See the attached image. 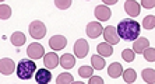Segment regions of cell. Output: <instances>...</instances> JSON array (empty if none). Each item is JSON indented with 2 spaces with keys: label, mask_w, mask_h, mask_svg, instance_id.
I'll return each instance as SVG.
<instances>
[{
  "label": "cell",
  "mask_w": 155,
  "mask_h": 84,
  "mask_svg": "<svg viewBox=\"0 0 155 84\" xmlns=\"http://www.w3.org/2000/svg\"><path fill=\"white\" fill-rule=\"evenodd\" d=\"M123 79L126 83H134L136 79H137V73H136V70L134 69H126L123 72Z\"/></svg>",
  "instance_id": "cell-21"
},
{
  "label": "cell",
  "mask_w": 155,
  "mask_h": 84,
  "mask_svg": "<svg viewBox=\"0 0 155 84\" xmlns=\"http://www.w3.org/2000/svg\"><path fill=\"white\" fill-rule=\"evenodd\" d=\"M108 74L112 79H117L123 74V67L120 63H112V65L108 67Z\"/></svg>",
  "instance_id": "cell-17"
},
{
  "label": "cell",
  "mask_w": 155,
  "mask_h": 84,
  "mask_svg": "<svg viewBox=\"0 0 155 84\" xmlns=\"http://www.w3.org/2000/svg\"><path fill=\"white\" fill-rule=\"evenodd\" d=\"M71 83H73V76L70 73H61L56 79V84H71Z\"/></svg>",
  "instance_id": "cell-22"
},
{
  "label": "cell",
  "mask_w": 155,
  "mask_h": 84,
  "mask_svg": "<svg viewBox=\"0 0 155 84\" xmlns=\"http://www.w3.org/2000/svg\"><path fill=\"white\" fill-rule=\"evenodd\" d=\"M54 6L60 10H66L71 6V2L70 0H54Z\"/></svg>",
  "instance_id": "cell-28"
},
{
  "label": "cell",
  "mask_w": 155,
  "mask_h": 84,
  "mask_svg": "<svg viewBox=\"0 0 155 84\" xmlns=\"http://www.w3.org/2000/svg\"><path fill=\"white\" fill-rule=\"evenodd\" d=\"M66 45H67V39H66L63 35H53V37L49 39V46L53 49V51H61L64 49Z\"/></svg>",
  "instance_id": "cell-9"
},
{
  "label": "cell",
  "mask_w": 155,
  "mask_h": 84,
  "mask_svg": "<svg viewBox=\"0 0 155 84\" xmlns=\"http://www.w3.org/2000/svg\"><path fill=\"white\" fill-rule=\"evenodd\" d=\"M27 53H28L29 59H32V60H36V59H41L45 56V49H43V46L41 44H38V42H34V44H31L28 46V49H27Z\"/></svg>",
  "instance_id": "cell-5"
},
{
  "label": "cell",
  "mask_w": 155,
  "mask_h": 84,
  "mask_svg": "<svg viewBox=\"0 0 155 84\" xmlns=\"http://www.w3.org/2000/svg\"><path fill=\"white\" fill-rule=\"evenodd\" d=\"M104 38L105 41H106V44L109 45H116V44H119V35H117V31H116V27H112V25H109V27H105L104 28Z\"/></svg>",
  "instance_id": "cell-4"
},
{
  "label": "cell",
  "mask_w": 155,
  "mask_h": 84,
  "mask_svg": "<svg viewBox=\"0 0 155 84\" xmlns=\"http://www.w3.org/2000/svg\"><path fill=\"white\" fill-rule=\"evenodd\" d=\"M105 4H116V0H105Z\"/></svg>",
  "instance_id": "cell-31"
},
{
  "label": "cell",
  "mask_w": 155,
  "mask_h": 84,
  "mask_svg": "<svg viewBox=\"0 0 155 84\" xmlns=\"http://www.w3.org/2000/svg\"><path fill=\"white\" fill-rule=\"evenodd\" d=\"M97 52L98 55L102 56V58H108V56H112L113 53V49H112V45L106 44V42H102L97 46Z\"/></svg>",
  "instance_id": "cell-15"
},
{
  "label": "cell",
  "mask_w": 155,
  "mask_h": 84,
  "mask_svg": "<svg viewBox=\"0 0 155 84\" xmlns=\"http://www.w3.org/2000/svg\"><path fill=\"white\" fill-rule=\"evenodd\" d=\"M85 31H87V35H88L90 38H98L102 32H104V27L101 25V22L92 21L87 25Z\"/></svg>",
  "instance_id": "cell-8"
},
{
  "label": "cell",
  "mask_w": 155,
  "mask_h": 84,
  "mask_svg": "<svg viewBox=\"0 0 155 84\" xmlns=\"http://www.w3.org/2000/svg\"><path fill=\"white\" fill-rule=\"evenodd\" d=\"M11 17V8L7 4H2L0 6V18L2 20H7Z\"/></svg>",
  "instance_id": "cell-24"
},
{
  "label": "cell",
  "mask_w": 155,
  "mask_h": 84,
  "mask_svg": "<svg viewBox=\"0 0 155 84\" xmlns=\"http://www.w3.org/2000/svg\"><path fill=\"white\" fill-rule=\"evenodd\" d=\"M116 31H117L119 38H122V39L134 41L138 38L141 28H140V24H138L136 20L126 18L119 22V25L116 27Z\"/></svg>",
  "instance_id": "cell-1"
},
{
  "label": "cell",
  "mask_w": 155,
  "mask_h": 84,
  "mask_svg": "<svg viewBox=\"0 0 155 84\" xmlns=\"http://www.w3.org/2000/svg\"><path fill=\"white\" fill-rule=\"evenodd\" d=\"M10 41L14 46H21V45L25 44V35L22 32H20V31H15L14 34H11Z\"/></svg>",
  "instance_id": "cell-18"
},
{
  "label": "cell",
  "mask_w": 155,
  "mask_h": 84,
  "mask_svg": "<svg viewBox=\"0 0 155 84\" xmlns=\"http://www.w3.org/2000/svg\"><path fill=\"white\" fill-rule=\"evenodd\" d=\"M15 70V63L8 58H3L0 60V72L4 76H8Z\"/></svg>",
  "instance_id": "cell-11"
},
{
  "label": "cell",
  "mask_w": 155,
  "mask_h": 84,
  "mask_svg": "<svg viewBox=\"0 0 155 84\" xmlns=\"http://www.w3.org/2000/svg\"><path fill=\"white\" fill-rule=\"evenodd\" d=\"M92 73H94V69L90 67V66H81L78 69V74L81 77H85V79H90L92 76Z\"/></svg>",
  "instance_id": "cell-23"
},
{
  "label": "cell",
  "mask_w": 155,
  "mask_h": 84,
  "mask_svg": "<svg viewBox=\"0 0 155 84\" xmlns=\"http://www.w3.org/2000/svg\"><path fill=\"white\" fill-rule=\"evenodd\" d=\"M36 72V65L32 59H22L17 65V76L21 80H31Z\"/></svg>",
  "instance_id": "cell-2"
},
{
  "label": "cell",
  "mask_w": 155,
  "mask_h": 84,
  "mask_svg": "<svg viewBox=\"0 0 155 84\" xmlns=\"http://www.w3.org/2000/svg\"><path fill=\"white\" fill-rule=\"evenodd\" d=\"M91 62H92V69L95 70H102L105 67V59L102 58V56L99 55H94L92 58H91Z\"/></svg>",
  "instance_id": "cell-19"
},
{
  "label": "cell",
  "mask_w": 155,
  "mask_h": 84,
  "mask_svg": "<svg viewBox=\"0 0 155 84\" xmlns=\"http://www.w3.org/2000/svg\"><path fill=\"white\" fill-rule=\"evenodd\" d=\"M29 34L34 39H42L46 35V27L42 21H32L29 24Z\"/></svg>",
  "instance_id": "cell-3"
},
{
  "label": "cell",
  "mask_w": 155,
  "mask_h": 84,
  "mask_svg": "<svg viewBox=\"0 0 155 84\" xmlns=\"http://www.w3.org/2000/svg\"><path fill=\"white\" fill-rule=\"evenodd\" d=\"M59 63H60V58L54 52H49V53H46V55L43 56V65H45V67L48 70L56 69V66Z\"/></svg>",
  "instance_id": "cell-7"
},
{
  "label": "cell",
  "mask_w": 155,
  "mask_h": 84,
  "mask_svg": "<svg viewBox=\"0 0 155 84\" xmlns=\"http://www.w3.org/2000/svg\"><path fill=\"white\" fill-rule=\"evenodd\" d=\"M140 3H137L136 0H127V2H124V10H126V13L130 15V17H137L138 14H140Z\"/></svg>",
  "instance_id": "cell-10"
},
{
  "label": "cell",
  "mask_w": 155,
  "mask_h": 84,
  "mask_svg": "<svg viewBox=\"0 0 155 84\" xmlns=\"http://www.w3.org/2000/svg\"><path fill=\"white\" fill-rule=\"evenodd\" d=\"M141 76H143V79H144L145 83H148V84H154L155 83V72H154V69H144Z\"/></svg>",
  "instance_id": "cell-20"
},
{
  "label": "cell",
  "mask_w": 155,
  "mask_h": 84,
  "mask_svg": "<svg viewBox=\"0 0 155 84\" xmlns=\"http://www.w3.org/2000/svg\"><path fill=\"white\" fill-rule=\"evenodd\" d=\"M134 55H136V53L133 52V49H124V51L122 52L123 60H124V62H129V63L134 60Z\"/></svg>",
  "instance_id": "cell-27"
},
{
  "label": "cell",
  "mask_w": 155,
  "mask_h": 84,
  "mask_svg": "<svg viewBox=\"0 0 155 84\" xmlns=\"http://www.w3.org/2000/svg\"><path fill=\"white\" fill-rule=\"evenodd\" d=\"M35 81L38 84H49L52 81V73L48 69H39L35 73Z\"/></svg>",
  "instance_id": "cell-13"
},
{
  "label": "cell",
  "mask_w": 155,
  "mask_h": 84,
  "mask_svg": "<svg viewBox=\"0 0 155 84\" xmlns=\"http://www.w3.org/2000/svg\"><path fill=\"white\" fill-rule=\"evenodd\" d=\"M88 84H104V80H102V77H99V76H91Z\"/></svg>",
  "instance_id": "cell-29"
},
{
  "label": "cell",
  "mask_w": 155,
  "mask_h": 84,
  "mask_svg": "<svg viewBox=\"0 0 155 84\" xmlns=\"http://www.w3.org/2000/svg\"><path fill=\"white\" fill-rule=\"evenodd\" d=\"M147 48H150V42H148L147 38H137L134 41L133 52L134 53H143Z\"/></svg>",
  "instance_id": "cell-14"
},
{
  "label": "cell",
  "mask_w": 155,
  "mask_h": 84,
  "mask_svg": "<svg viewBox=\"0 0 155 84\" xmlns=\"http://www.w3.org/2000/svg\"><path fill=\"white\" fill-rule=\"evenodd\" d=\"M143 27H144L145 29L155 28V17L154 15H147V17L143 20Z\"/></svg>",
  "instance_id": "cell-25"
},
{
  "label": "cell",
  "mask_w": 155,
  "mask_h": 84,
  "mask_svg": "<svg viewBox=\"0 0 155 84\" xmlns=\"http://www.w3.org/2000/svg\"><path fill=\"white\" fill-rule=\"evenodd\" d=\"M88 51H90V45H88V42L85 39L80 38L76 44H74V53H76L77 58H80V59L85 58L88 55Z\"/></svg>",
  "instance_id": "cell-6"
},
{
  "label": "cell",
  "mask_w": 155,
  "mask_h": 84,
  "mask_svg": "<svg viewBox=\"0 0 155 84\" xmlns=\"http://www.w3.org/2000/svg\"><path fill=\"white\" fill-rule=\"evenodd\" d=\"M110 15H112V11H110V8L108 7V6H97V8H95V17H97L99 21H108L109 18H110Z\"/></svg>",
  "instance_id": "cell-12"
},
{
  "label": "cell",
  "mask_w": 155,
  "mask_h": 84,
  "mask_svg": "<svg viewBox=\"0 0 155 84\" xmlns=\"http://www.w3.org/2000/svg\"><path fill=\"white\" fill-rule=\"evenodd\" d=\"M141 6L145 8H152L155 6V2L154 0H143V2H141Z\"/></svg>",
  "instance_id": "cell-30"
},
{
  "label": "cell",
  "mask_w": 155,
  "mask_h": 84,
  "mask_svg": "<svg viewBox=\"0 0 155 84\" xmlns=\"http://www.w3.org/2000/svg\"><path fill=\"white\" fill-rule=\"evenodd\" d=\"M60 65L63 69H71L76 65V59H74L73 55H70V53H64L60 58Z\"/></svg>",
  "instance_id": "cell-16"
},
{
  "label": "cell",
  "mask_w": 155,
  "mask_h": 84,
  "mask_svg": "<svg viewBox=\"0 0 155 84\" xmlns=\"http://www.w3.org/2000/svg\"><path fill=\"white\" fill-rule=\"evenodd\" d=\"M143 55H144L145 60L147 62H155V49L154 48H147L144 52H143Z\"/></svg>",
  "instance_id": "cell-26"
},
{
  "label": "cell",
  "mask_w": 155,
  "mask_h": 84,
  "mask_svg": "<svg viewBox=\"0 0 155 84\" xmlns=\"http://www.w3.org/2000/svg\"><path fill=\"white\" fill-rule=\"evenodd\" d=\"M71 84H85V83H83V81H73Z\"/></svg>",
  "instance_id": "cell-32"
}]
</instances>
